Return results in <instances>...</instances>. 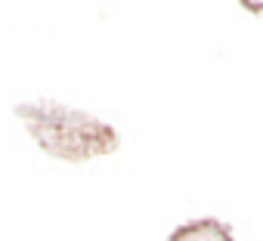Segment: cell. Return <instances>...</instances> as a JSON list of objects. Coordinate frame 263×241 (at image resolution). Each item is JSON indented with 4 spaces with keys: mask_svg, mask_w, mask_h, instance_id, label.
<instances>
[{
    "mask_svg": "<svg viewBox=\"0 0 263 241\" xmlns=\"http://www.w3.org/2000/svg\"><path fill=\"white\" fill-rule=\"evenodd\" d=\"M16 114L28 127L31 139L50 158H59V161H87V158L111 155L121 146L118 130L111 124L50 99L22 102L16 105Z\"/></svg>",
    "mask_w": 263,
    "mask_h": 241,
    "instance_id": "cell-1",
    "label": "cell"
},
{
    "mask_svg": "<svg viewBox=\"0 0 263 241\" xmlns=\"http://www.w3.org/2000/svg\"><path fill=\"white\" fill-rule=\"evenodd\" d=\"M167 241H232V232L220 219H192V223L174 229V235Z\"/></svg>",
    "mask_w": 263,
    "mask_h": 241,
    "instance_id": "cell-2",
    "label": "cell"
},
{
    "mask_svg": "<svg viewBox=\"0 0 263 241\" xmlns=\"http://www.w3.org/2000/svg\"><path fill=\"white\" fill-rule=\"evenodd\" d=\"M238 4H241L248 13H257V16H263V0H238Z\"/></svg>",
    "mask_w": 263,
    "mask_h": 241,
    "instance_id": "cell-3",
    "label": "cell"
}]
</instances>
